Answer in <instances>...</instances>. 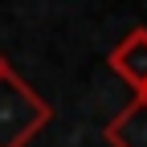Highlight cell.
Returning a JSON list of instances; mask_svg holds the SVG:
<instances>
[{"label": "cell", "mask_w": 147, "mask_h": 147, "mask_svg": "<svg viewBox=\"0 0 147 147\" xmlns=\"http://www.w3.org/2000/svg\"><path fill=\"white\" fill-rule=\"evenodd\" d=\"M53 106L16 74L12 65L0 69V147H25L37 131H45Z\"/></svg>", "instance_id": "cell-1"}, {"label": "cell", "mask_w": 147, "mask_h": 147, "mask_svg": "<svg viewBox=\"0 0 147 147\" xmlns=\"http://www.w3.org/2000/svg\"><path fill=\"white\" fill-rule=\"evenodd\" d=\"M106 65L115 69V78H123L127 86L135 90V98L147 90V29H131L123 41L106 53Z\"/></svg>", "instance_id": "cell-2"}, {"label": "cell", "mask_w": 147, "mask_h": 147, "mask_svg": "<svg viewBox=\"0 0 147 147\" xmlns=\"http://www.w3.org/2000/svg\"><path fill=\"white\" fill-rule=\"evenodd\" d=\"M102 139L110 147H147V102L143 98H131L115 119L106 123Z\"/></svg>", "instance_id": "cell-3"}, {"label": "cell", "mask_w": 147, "mask_h": 147, "mask_svg": "<svg viewBox=\"0 0 147 147\" xmlns=\"http://www.w3.org/2000/svg\"><path fill=\"white\" fill-rule=\"evenodd\" d=\"M139 98H143V102H147V90H143V94H139Z\"/></svg>", "instance_id": "cell-5"}, {"label": "cell", "mask_w": 147, "mask_h": 147, "mask_svg": "<svg viewBox=\"0 0 147 147\" xmlns=\"http://www.w3.org/2000/svg\"><path fill=\"white\" fill-rule=\"evenodd\" d=\"M4 65H8V61H4V53H0V69H4Z\"/></svg>", "instance_id": "cell-4"}]
</instances>
